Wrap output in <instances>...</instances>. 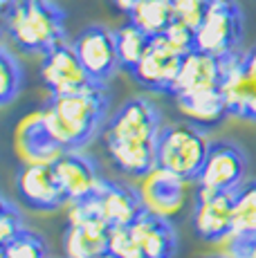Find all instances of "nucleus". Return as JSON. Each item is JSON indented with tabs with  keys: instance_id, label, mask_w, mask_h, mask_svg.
Masks as SVG:
<instances>
[{
	"instance_id": "7ed1b4c3",
	"label": "nucleus",
	"mask_w": 256,
	"mask_h": 258,
	"mask_svg": "<svg viewBox=\"0 0 256 258\" xmlns=\"http://www.w3.org/2000/svg\"><path fill=\"white\" fill-rule=\"evenodd\" d=\"M3 25L9 41L29 54H45L66 41V14L52 0H7Z\"/></svg>"
},
{
	"instance_id": "f03ea898",
	"label": "nucleus",
	"mask_w": 256,
	"mask_h": 258,
	"mask_svg": "<svg viewBox=\"0 0 256 258\" xmlns=\"http://www.w3.org/2000/svg\"><path fill=\"white\" fill-rule=\"evenodd\" d=\"M38 110L52 140L66 151H79L101 128L108 110V94L103 83H90L70 94H52Z\"/></svg>"
},
{
	"instance_id": "6ab92c4d",
	"label": "nucleus",
	"mask_w": 256,
	"mask_h": 258,
	"mask_svg": "<svg viewBox=\"0 0 256 258\" xmlns=\"http://www.w3.org/2000/svg\"><path fill=\"white\" fill-rule=\"evenodd\" d=\"M173 99H175V108H178L180 117L184 121L205 128V131L218 126L229 115L220 88L194 92V94H180V97H173Z\"/></svg>"
},
{
	"instance_id": "f8f14e48",
	"label": "nucleus",
	"mask_w": 256,
	"mask_h": 258,
	"mask_svg": "<svg viewBox=\"0 0 256 258\" xmlns=\"http://www.w3.org/2000/svg\"><path fill=\"white\" fill-rule=\"evenodd\" d=\"M14 153L23 164H47L54 166L66 148H61L45 131L41 110L25 115L14 128Z\"/></svg>"
},
{
	"instance_id": "b1692460",
	"label": "nucleus",
	"mask_w": 256,
	"mask_h": 258,
	"mask_svg": "<svg viewBox=\"0 0 256 258\" xmlns=\"http://www.w3.org/2000/svg\"><path fill=\"white\" fill-rule=\"evenodd\" d=\"M23 88V70L7 47L0 52V103H12Z\"/></svg>"
},
{
	"instance_id": "423d86ee",
	"label": "nucleus",
	"mask_w": 256,
	"mask_h": 258,
	"mask_svg": "<svg viewBox=\"0 0 256 258\" xmlns=\"http://www.w3.org/2000/svg\"><path fill=\"white\" fill-rule=\"evenodd\" d=\"M184 54H189L184 47H180L175 41H171L166 34H160V36L151 38V45L146 49V54L131 70V74L146 90L171 94V88H173L175 79H178Z\"/></svg>"
},
{
	"instance_id": "39448f33",
	"label": "nucleus",
	"mask_w": 256,
	"mask_h": 258,
	"mask_svg": "<svg viewBox=\"0 0 256 258\" xmlns=\"http://www.w3.org/2000/svg\"><path fill=\"white\" fill-rule=\"evenodd\" d=\"M243 38V16L236 0H209L203 23L196 29V47L218 58L236 54Z\"/></svg>"
},
{
	"instance_id": "4be33fe9",
	"label": "nucleus",
	"mask_w": 256,
	"mask_h": 258,
	"mask_svg": "<svg viewBox=\"0 0 256 258\" xmlns=\"http://www.w3.org/2000/svg\"><path fill=\"white\" fill-rule=\"evenodd\" d=\"M256 236V180H245L234 191V238Z\"/></svg>"
},
{
	"instance_id": "393cba45",
	"label": "nucleus",
	"mask_w": 256,
	"mask_h": 258,
	"mask_svg": "<svg viewBox=\"0 0 256 258\" xmlns=\"http://www.w3.org/2000/svg\"><path fill=\"white\" fill-rule=\"evenodd\" d=\"M3 258H50L47 245L34 231H23L3 245Z\"/></svg>"
},
{
	"instance_id": "4468645a",
	"label": "nucleus",
	"mask_w": 256,
	"mask_h": 258,
	"mask_svg": "<svg viewBox=\"0 0 256 258\" xmlns=\"http://www.w3.org/2000/svg\"><path fill=\"white\" fill-rule=\"evenodd\" d=\"M220 92L229 115L256 121V77L243 68L238 52L223 58Z\"/></svg>"
},
{
	"instance_id": "7c9ffc66",
	"label": "nucleus",
	"mask_w": 256,
	"mask_h": 258,
	"mask_svg": "<svg viewBox=\"0 0 256 258\" xmlns=\"http://www.w3.org/2000/svg\"><path fill=\"white\" fill-rule=\"evenodd\" d=\"M240 63H243V68L249 74H254V77H256V47L247 49L245 54H240Z\"/></svg>"
},
{
	"instance_id": "a878e982",
	"label": "nucleus",
	"mask_w": 256,
	"mask_h": 258,
	"mask_svg": "<svg viewBox=\"0 0 256 258\" xmlns=\"http://www.w3.org/2000/svg\"><path fill=\"white\" fill-rule=\"evenodd\" d=\"M68 225H108L106 218H103L99 196L95 193V196H90V198L70 202V209H68Z\"/></svg>"
},
{
	"instance_id": "2f4dec72",
	"label": "nucleus",
	"mask_w": 256,
	"mask_h": 258,
	"mask_svg": "<svg viewBox=\"0 0 256 258\" xmlns=\"http://www.w3.org/2000/svg\"><path fill=\"white\" fill-rule=\"evenodd\" d=\"M110 3L115 5L117 12H121V14H131L133 9H135V5H140L142 0H110Z\"/></svg>"
},
{
	"instance_id": "20e7f679",
	"label": "nucleus",
	"mask_w": 256,
	"mask_h": 258,
	"mask_svg": "<svg viewBox=\"0 0 256 258\" xmlns=\"http://www.w3.org/2000/svg\"><path fill=\"white\" fill-rule=\"evenodd\" d=\"M209 144L211 142L207 140L205 128L196 123H189L184 119L164 123L157 140V166L196 182L209 151Z\"/></svg>"
},
{
	"instance_id": "c756f323",
	"label": "nucleus",
	"mask_w": 256,
	"mask_h": 258,
	"mask_svg": "<svg viewBox=\"0 0 256 258\" xmlns=\"http://www.w3.org/2000/svg\"><path fill=\"white\" fill-rule=\"evenodd\" d=\"M227 258H256V236L234 238L227 251Z\"/></svg>"
},
{
	"instance_id": "f704fd0d",
	"label": "nucleus",
	"mask_w": 256,
	"mask_h": 258,
	"mask_svg": "<svg viewBox=\"0 0 256 258\" xmlns=\"http://www.w3.org/2000/svg\"><path fill=\"white\" fill-rule=\"evenodd\" d=\"M0 3H3V5H5V3H7V0H0Z\"/></svg>"
},
{
	"instance_id": "412c9836",
	"label": "nucleus",
	"mask_w": 256,
	"mask_h": 258,
	"mask_svg": "<svg viewBox=\"0 0 256 258\" xmlns=\"http://www.w3.org/2000/svg\"><path fill=\"white\" fill-rule=\"evenodd\" d=\"M128 21L144 29L151 38L160 36L173 23V0H142L128 14Z\"/></svg>"
},
{
	"instance_id": "2eb2a0df",
	"label": "nucleus",
	"mask_w": 256,
	"mask_h": 258,
	"mask_svg": "<svg viewBox=\"0 0 256 258\" xmlns=\"http://www.w3.org/2000/svg\"><path fill=\"white\" fill-rule=\"evenodd\" d=\"M54 171L58 175L63 191H66L68 202L83 200L90 198L95 193L101 191L106 177L97 171L95 162L90 157L81 155L79 151H66L61 155V160L54 164Z\"/></svg>"
},
{
	"instance_id": "ddd939ff",
	"label": "nucleus",
	"mask_w": 256,
	"mask_h": 258,
	"mask_svg": "<svg viewBox=\"0 0 256 258\" xmlns=\"http://www.w3.org/2000/svg\"><path fill=\"white\" fill-rule=\"evenodd\" d=\"M16 188L23 205L36 211H52L68 202L56 171L47 164H23L16 175Z\"/></svg>"
},
{
	"instance_id": "bb28decb",
	"label": "nucleus",
	"mask_w": 256,
	"mask_h": 258,
	"mask_svg": "<svg viewBox=\"0 0 256 258\" xmlns=\"http://www.w3.org/2000/svg\"><path fill=\"white\" fill-rule=\"evenodd\" d=\"M108 251L117 258H146L142 247L137 245L131 227H110V238H108Z\"/></svg>"
},
{
	"instance_id": "5701e85b",
	"label": "nucleus",
	"mask_w": 256,
	"mask_h": 258,
	"mask_svg": "<svg viewBox=\"0 0 256 258\" xmlns=\"http://www.w3.org/2000/svg\"><path fill=\"white\" fill-rule=\"evenodd\" d=\"M115 43H117V54H119V68L131 72L140 63V58L146 54V49L151 45V36L144 29L137 27L135 23L128 21L119 29H115Z\"/></svg>"
},
{
	"instance_id": "cd10ccee",
	"label": "nucleus",
	"mask_w": 256,
	"mask_h": 258,
	"mask_svg": "<svg viewBox=\"0 0 256 258\" xmlns=\"http://www.w3.org/2000/svg\"><path fill=\"white\" fill-rule=\"evenodd\" d=\"M207 5L209 0H173V21L191 29H198V25L205 18Z\"/></svg>"
},
{
	"instance_id": "dca6fc26",
	"label": "nucleus",
	"mask_w": 256,
	"mask_h": 258,
	"mask_svg": "<svg viewBox=\"0 0 256 258\" xmlns=\"http://www.w3.org/2000/svg\"><path fill=\"white\" fill-rule=\"evenodd\" d=\"M220 81H223V58L194 47L182 58L178 79L171 88V97L214 90V88H220Z\"/></svg>"
},
{
	"instance_id": "1a4fd4ad",
	"label": "nucleus",
	"mask_w": 256,
	"mask_h": 258,
	"mask_svg": "<svg viewBox=\"0 0 256 258\" xmlns=\"http://www.w3.org/2000/svg\"><path fill=\"white\" fill-rule=\"evenodd\" d=\"M234 229V191H196L194 234L205 242L231 238Z\"/></svg>"
},
{
	"instance_id": "9d476101",
	"label": "nucleus",
	"mask_w": 256,
	"mask_h": 258,
	"mask_svg": "<svg viewBox=\"0 0 256 258\" xmlns=\"http://www.w3.org/2000/svg\"><path fill=\"white\" fill-rule=\"evenodd\" d=\"M79 61L90 74L95 83H106L115 68L119 66V54H117L115 32L101 27V25H90L72 41Z\"/></svg>"
},
{
	"instance_id": "f257e3e1",
	"label": "nucleus",
	"mask_w": 256,
	"mask_h": 258,
	"mask_svg": "<svg viewBox=\"0 0 256 258\" xmlns=\"http://www.w3.org/2000/svg\"><path fill=\"white\" fill-rule=\"evenodd\" d=\"M162 126L153 101L135 97L121 103L101 128V142L112 166L131 177H142L155 168Z\"/></svg>"
},
{
	"instance_id": "f3484780",
	"label": "nucleus",
	"mask_w": 256,
	"mask_h": 258,
	"mask_svg": "<svg viewBox=\"0 0 256 258\" xmlns=\"http://www.w3.org/2000/svg\"><path fill=\"white\" fill-rule=\"evenodd\" d=\"M131 231L146 258H173L178 251V236L166 218L144 211L131 225Z\"/></svg>"
},
{
	"instance_id": "aec40b11",
	"label": "nucleus",
	"mask_w": 256,
	"mask_h": 258,
	"mask_svg": "<svg viewBox=\"0 0 256 258\" xmlns=\"http://www.w3.org/2000/svg\"><path fill=\"white\" fill-rule=\"evenodd\" d=\"M108 225H68L63 234L66 258H95L108 251Z\"/></svg>"
},
{
	"instance_id": "6e6552de",
	"label": "nucleus",
	"mask_w": 256,
	"mask_h": 258,
	"mask_svg": "<svg viewBox=\"0 0 256 258\" xmlns=\"http://www.w3.org/2000/svg\"><path fill=\"white\" fill-rule=\"evenodd\" d=\"M191 180H184L178 173H171L162 166L151 168L146 175L140 177V200L146 213H153L157 218H175L186 202Z\"/></svg>"
},
{
	"instance_id": "72a5a7b5",
	"label": "nucleus",
	"mask_w": 256,
	"mask_h": 258,
	"mask_svg": "<svg viewBox=\"0 0 256 258\" xmlns=\"http://www.w3.org/2000/svg\"><path fill=\"white\" fill-rule=\"evenodd\" d=\"M211 258H227V256H211Z\"/></svg>"
},
{
	"instance_id": "0eeeda50",
	"label": "nucleus",
	"mask_w": 256,
	"mask_h": 258,
	"mask_svg": "<svg viewBox=\"0 0 256 258\" xmlns=\"http://www.w3.org/2000/svg\"><path fill=\"white\" fill-rule=\"evenodd\" d=\"M245 173L247 157L243 148L231 142H211L194 184L207 191H236L245 182Z\"/></svg>"
},
{
	"instance_id": "a211bd4d",
	"label": "nucleus",
	"mask_w": 256,
	"mask_h": 258,
	"mask_svg": "<svg viewBox=\"0 0 256 258\" xmlns=\"http://www.w3.org/2000/svg\"><path fill=\"white\" fill-rule=\"evenodd\" d=\"M97 196H99L108 227H131L144 213V205L140 200L137 188L106 180Z\"/></svg>"
},
{
	"instance_id": "9b49d317",
	"label": "nucleus",
	"mask_w": 256,
	"mask_h": 258,
	"mask_svg": "<svg viewBox=\"0 0 256 258\" xmlns=\"http://www.w3.org/2000/svg\"><path fill=\"white\" fill-rule=\"evenodd\" d=\"M41 79L50 94H70L95 83L86 72V68L81 66L75 47L68 45L66 41L43 54Z\"/></svg>"
},
{
	"instance_id": "c85d7f7f",
	"label": "nucleus",
	"mask_w": 256,
	"mask_h": 258,
	"mask_svg": "<svg viewBox=\"0 0 256 258\" xmlns=\"http://www.w3.org/2000/svg\"><path fill=\"white\" fill-rule=\"evenodd\" d=\"M23 218L18 213L16 207L9 202V198H3V209H0V242H9L12 238H16L18 234H23Z\"/></svg>"
},
{
	"instance_id": "473e14b6",
	"label": "nucleus",
	"mask_w": 256,
	"mask_h": 258,
	"mask_svg": "<svg viewBox=\"0 0 256 258\" xmlns=\"http://www.w3.org/2000/svg\"><path fill=\"white\" fill-rule=\"evenodd\" d=\"M95 258H117V256H115V254H110V251H103V254L95 256Z\"/></svg>"
}]
</instances>
